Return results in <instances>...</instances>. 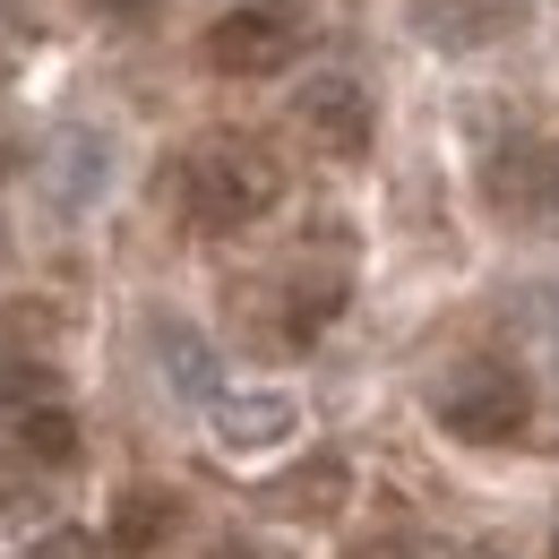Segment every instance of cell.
<instances>
[{"instance_id": "obj_19", "label": "cell", "mask_w": 559, "mask_h": 559, "mask_svg": "<svg viewBox=\"0 0 559 559\" xmlns=\"http://www.w3.org/2000/svg\"><path fill=\"white\" fill-rule=\"evenodd\" d=\"M551 215H559V199H551Z\"/></svg>"}, {"instance_id": "obj_18", "label": "cell", "mask_w": 559, "mask_h": 559, "mask_svg": "<svg viewBox=\"0 0 559 559\" xmlns=\"http://www.w3.org/2000/svg\"><path fill=\"white\" fill-rule=\"evenodd\" d=\"M551 559H559V534H551Z\"/></svg>"}, {"instance_id": "obj_9", "label": "cell", "mask_w": 559, "mask_h": 559, "mask_svg": "<svg viewBox=\"0 0 559 559\" xmlns=\"http://www.w3.org/2000/svg\"><path fill=\"white\" fill-rule=\"evenodd\" d=\"M155 361H164L173 396H199V405H215V353H207V336H199V328L155 319Z\"/></svg>"}, {"instance_id": "obj_14", "label": "cell", "mask_w": 559, "mask_h": 559, "mask_svg": "<svg viewBox=\"0 0 559 559\" xmlns=\"http://www.w3.org/2000/svg\"><path fill=\"white\" fill-rule=\"evenodd\" d=\"M95 17H130V9H146V0H86Z\"/></svg>"}, {"instance_id": "obj_5", "label": "cell", "mask_w": 559, "mask_h": 559, "mask_svg": "<svg viewBox=\"0 0 559 559\" xmlns=\"http://www.w3.org/2000/svg\"><path fill=\"white\" fill-rule=\"evenodd\" d=\"M353 499V465L345 456H301V465H284L276 483H259V508L267 516H284V525H328V516H345Z\"/></svg>"}, {"instance_id": "obj_10", "label": "cell", "mask_w": 559, "mask_h": 559, "mask_svg": "<svg viewBox=\"0 0 559 559\" xmlns=\"http://www.w3.org/2000/svg\"><path fill=\"white\" fill-rule=\"evenodd\" d=\"M9 439H17V456L35 465V474H70L78 465V421L61 405H26V414H9Z\"/></svg>"}, {"instance_id": "obj_15", "label": "cell", "mask_w": 559, "mask_h": 559, "mask_svg": "<svg viewBox=\"0 0 559 559\" xmlns=\"http://www.w3.org/2000/svg\"><path fill=\"white\" fill-rule=\"evenodd\" d=\"M207 559H250V551H241V543H215V551Z\"/></svg>"}, {"instance_id": "obj_3", "label": "cell", "mask_w": 559, "mask_h": 559, "mask_svg": "<svg viewBox=\"0 0 559 559\" xmlns=\"http://www.w3.org/2000/svg\"><path fill=\"white\" fill-rule=\"evenodd\" d=\"M430 421L448 439H465V448H508L534 421V379L516 361H456L430 388Z\"/></svg>"}, {"instance_id": "obj_12", "label": "cell", "mask_w": 559, "mask_h": 559, "mask_svg": "<svg viewBox=\"0 0 559 559\" xmlns=\"http://www.w3.org/2000/svg\"><path fill=\"white\" fill-rule=\"evenodd\" d=\"M26 559H95V534H78V525H52V534H35Z\"/></svg>"}, {"instance_id": "obj_7", "label": "cell", "mask_w": 559, "mask_h": 559, "mask_svg": "<svg viewBox=\"0 0 559 559\" xmlns=\"http://www.w3.org/2000/svg\"><path fill=\"white\" fill-rule=\"evenodd\" d=\"M104 190H112V139L104 130H61L44 146V199L61 215H86Z\"/></svg>"}, {"instance_id": "obj_2", "label": "cell", "mask_w": 559, "mask_h": 559, "mask_svg": "<svg viewBox=\"0 0 559 559\" xmlns=\"http://www.w3.org/2000/svg\"><path fill=\"white\" fill-rule=\"evenodd\" d=\"M319 44V0H241L207 26V70L215 78H284Z\"/></svg>"}, {"instance_id": "obj_17", "label": "cell", "mask_w": 559, "mask_h": 559, "mask_svg": "<svg viewBox=\"0 0 559 559\" xmlns=\"http://www.w3.org/2000/svg\"><path fill=\"white\" fill-rule=\"evenodd\" d=\"M465 559H508V551H465Z\"/></svg>"}, {"instance_id": "obj_6", "label": "cell", "mask_w": 559, "mask_h": 559, "mask_svg": "<svg viewBox=\"0 0 559 559\" xmlns=\"http://www.w3.org/2000/svg\"><path fill=\"white\" fill-rule=\"evenodd\" d=\"M301 430V405L276 396V388H241V396H215L207 405V439L224 456H259V448H284Z\"/></svg>"}, {"instance_id": "obj_13", "label": "cell", "mask_w": 559, "mask_h": 559, "mask_svg": "<svg viewBox=\"0 0 559 559\" xmlns=\"http://www.w3.org/2000/svg\"><path fill=\"white\" fill-rule=\"evenodd\" d=\"M345 559H448V551L421 543V534H379V543H361V551H345Z\"/></svg>"}, {"instance_id": "obj_1", "label": "cell", "mask_w": 559, "mask_h": 559, "mask_svg": "<svg viewBox=\"0 0 559 559\" xmlns=\"http://www.w3.org/2000/svg\"><path fill=\"white\" fill-rule=\"evenodd\" d=\"M173 190H181V215L199 233H241V224H259L284 199V164H276V146L250 139V130H207L181 155Z\"/></svg>"}, {"instance_id": "obj_16", "label": "cell", "mask_w": 559, "mask_h": 559, "mask_svg": "<svg viewBox=\"0 0 559 559\" xmlns=\"http://www.w3.org/2000/svg\"><path fill=\"white\" fill-rule=\"evenodd\" d=\"M0 508H17V483H9V474H0Z\"/></svg>"}, {"instance_id": "obj_11", "label": "cell", "mask_w": 559, "mask_h": 559, "mask_svg": "<svg viewBox=\"0 0 559 559\" xmlns=\"http://www.w3.org/2000/svg\"><path fill=\"white\" fill-rule=\"evenodd\" d=\"M173 525H181V499L139 483V490H121V508H112V551H155Z\"/></svg>"}, {"instance_id": "obj_8", "label": "cell", "mask_w": 559, "mask_h": 559, "mask_svg": "<svg viewBox=\"0 0 559 559\" xmlns=\"http://www.w3.org/2000/svg\"><path fill=\"white\" fill-rule=\"evenodd\" d=\"M490 199H499L508 215L551 207V199H559V155H551V146H534V139L499 146V155H490Z\"/></svg>"}, {"instance_id": "obj_4", "label": "cell", "mask_w": 559, "mask_h": 559, "mask_svg": "<svg viewBox=\"0 0 559 559\" xmlns=\"http://www.w3.org/2000/svg\"><path fill=\"white\" fill-rule=\"evenodd\" d=\"M293 130L319 146V155H361V146H370V86L345 78V70L301 78V95H293Z\"/></svg>"}]
</instances>
